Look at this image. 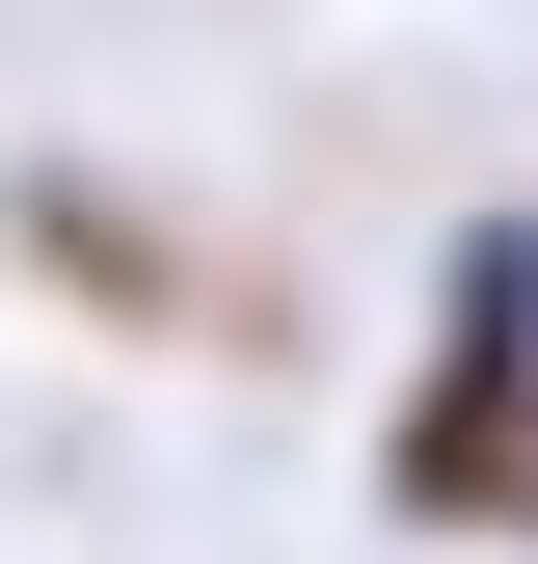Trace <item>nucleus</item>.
<instances>
[{
	"label": "nucleus",
	"instance_id": "1",
	"mask_svg": "<svg viewBox=\"0 0 538 564\" xmlns=\"http://www.w3.org/2000/svg\"><path fill=\"white\" fill-rule=\"evenodd\" d=\"M538 484V216H458V296H431V377L377 431V511H512Z\"/></svg>",
	"mask_w": 538,
	"mask_h": 564
}]
</instances>
